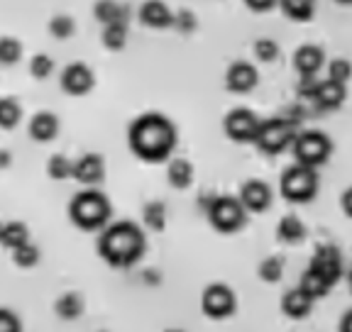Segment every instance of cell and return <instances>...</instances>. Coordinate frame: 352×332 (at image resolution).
<instances>
[{
	"label": "cell",
	"instance_id": "3",
	"mask_svg": "<svg viewBox=\"0 0 352 332\" xmlns=\"http://www.w3.org/2000/svg\"><path fill=\"white\" fill-rule=\"evenodd\" d=\"M110 213H113L110 211V200L96 189L81 191L69 203V217H72V222L78 230H86V233H96V230L108 227Z\"/></svg>",
	"mask_w": 352,
	"mask_h": 332
},
{
	"label": "cell",
	"instance_id": "19",
	"mask_svg": "<svg viewBox=\"0 0 352 332\" xmlns=\"http://www.w3.org/2000/svg\"><path fill=\"white\" fill-rule=\"evenodd\" d=\"M59 134V120L52 112H37L30 120V137L34 142H52Z\"/></svg>",
	"mask_w": 352,
	"mask_h": 332
},
{
	"label": "cell",
	"instance_id": "27",
	"mask_svg": "<svg viewBox=\"0 0 352 332\" xmlns=\"http://www.w3.org/2000/svg\"><path fill=\"white\" fill-rule=\"evenodd\" d=\"M142 222L149 227V230H154V233H162L166 227V208L164 203H160V200H154V203H147L142 208Z\"/></svg>",
	"mask_w": 352,
	"mask_h": 332
},
{
	"label": "cell",
	"instance_id": "17",
	"mask_svg": "<svg viewBox=\"0 0 352 332\" xmlns=\"http://www.w3.org/2000/svg\"><path fill=\"white\" fill-rule=\"evenodd\" d=\"M345 98H347L345 86L325 78V81L318 83V88H316V95L311 103H314L318 110H338V108L345 103Z\"/></svg>",
	"mask_w": 352,
	"mask_h": 332
},
{
	"label": "cell",
	"instance_id": "26",
	"mask_svg": "<svg viewBox=\"0 0 352 332\" xmlns=\"http://www.w3.org/2000/svg\"><path fill=\"white\" fill-rule=\"evenodd\" d=\"M56 316L61 318V320H76L78 316L83 313V300L78 294H64L61 298H56Z\"/></svg>",
	"mask_w": 352,
	"mask_h": 332
},
{
	"label": "cell",
	"instance_id": "12",
	"mask_svg": "<svg viewBox=\"0 0 352 332\" xmlns=\"http://www.w3.org/2000/svg\"><path fill=\"white\" fill-rule=\"evenodd\" d=\"M61 91L69 95H86L94 88V71L86 67V64H69V67L61 71Z\"/></svg>",
	"mask_w": 352,
	"mask_h": 332
},
{
	"label": "cell",
	"instance_id": "31",
	"mask_svg": "<svg viewBox=\"0 0 352 332\" xmlns=\"http://www.w3.org/2000/svg\"><path fill=\"white\" fill-rule=\"evenodd\" d=\"M257 276L262 278L264 283H279L281 276H284V264H281L279 257H267V259H262V264L257 266Z\"/></svg>",
	"mask_w": 352,
	"mask_h": 332
},
{
	"label": "cell",
	"instance_id": "44",
	"mask_svg": "<svg viewBox=\"0 0 352 332\" xmlns=\"http://www.w3.org/2000/svg\"><path fill=\"white\" fill-rule=\"evenodd\" d=\"M12 164V154L8 150H0V169H8Z\"/></svg>",
	"mask_w": 352,
	"mask_h": 332
},
{
	"label": "cell",
	"instance_id": "32",
	"mask_svg": "<svg viewBox=\"0 0 352 332\" xmlns=\"http://www.w3.org/2000/svg\"><path fill=\"white\" fill-rule=\"evenodd\" d=\"M10 254H12V261H15L20 269H32V266L39 261V249L34 247L32 242L20 244V247L12 249Z\"/></svg>",
	"mask_w": 352,
	"mask_h": 332
},
{
	"label": "cell",
	"instance_id": "5",
	"mask_svg": "<svg viewBox=\"0 0 352 332\" xmlns=\"http://www.w3.org/2000/svg\"><path fill=\"white\" fill-rule=\"evenodd\" d=\"M279 193L289 203H308L318 193V174L311 166L294 164L279 178Z\"/></svg>",
	"mask_w": 352,
	"mask_h": 332
},
{
	"label": "cell",
	"instance_id": "1",
	"mask_svg": "<svg viewBox=\"0 0 352 332\" xmlns=\"http://www.w3.org/2000/svg\"><path fill=\"white\" fill-rule=\"evenodd\" d=\"M176 142H179V132L174 122L162 112H144L138 120H132L127 130L130 152L147 164H160L169 159Z\"/></svg>",
	"mask_w": 352,
	"mask_h": 332
},
{
	"label": "cell",
	"instance_id": "40",
	"mask_svg": "<svg viewBox=\"0 0 352 332\" xmlns=\"http://www.w3.org/2000/svg\"><path fill=\"white\" fill-rule=\"evenodd\" d=\"M0 332H22L20 320L12 310L8 308H0Z\"/></svg>",
	"mask_w": 352,
	"mask_h": 332
},
{
	"label": "cell",
	"instance_id": "39",
	"mask_svg": "<svg viewBox=\"0 0 352 332\" xmlns=\"http://www.w3.org/2000/svg\"><path fill=\"white\" fill-rule=\"evenodd\" d=\"M318 78L316 76H298V86H296V93L301 100H314L316 88H318Z\"/></svg>",
	"mask_w": 352,
	"mask_h": 332
},
{
	"label": "cell",
	"instance_id": "6",
	"mask_svg": "<svg viewBox=\"0 0 352 332\" xmlns=\"http://www.w3.org/2000/svg\"><path fill=\"white\" fill-rule=\"evenodd\" d=\"M206 213H208V222L213 225V230L220 235L240 233L248 222V211L235 195H215V200Z\"/></svg>",
	"mask_w": 352,
	"mask_h": 332
},
{
	"label": "cell",
	"instance_id": "2",
	"mask_svg": "<svg viewBox=\"0 0 352 332\" xmlns=\"http://www.w3.org/2000/svg\"><path fill=\"white\" fill-rule=\"evenodd\" d=\"M98 254L113 269H127L138 264L144 254V233L130 220L113 222L100 233Z\"/></svg>",
	"mask_w": 352,
	"mask_h": 332
},
{
	"label": "cell",
	"instance_id": "43",
	"mask_svg": "<svg viewBox=\"0 0 352 332\" xmlns=\"http://www.w3.org/2000/svg\"><path fill=\"white\" fill-rule=\"evenodd\" d=\"M340 332H352V310L342 316V320H340Z\"/></svg>",
	"mask_w": 352,
	"mask_h": 332
},
{
	"label": "cell",
	"instance_id": "45",
	"mask_svg": "<svg viewBox=\"0 0 352 332\" xmlns=\"http://www.w3.org/2000/svg\"><path fill=\"white\" fill-rule=\"evenodd\" d=\"M347 286H350V291H352V269L347 272Z\"/></svg>",
	"mask_w": 352,
	"mask_h": 332
},
{
	"label": "cell",
	"instance_id": "48",
	"mask_svg": "<svg viewBox=\"0 0 352 332\" xmlns=\"http://www.w3.org/2000/svg\"><path fill=\"white\" fill-rule=\"evenodd\" d=\"M0 227H3V225H0Z\"/></svg>",
	"mask_w": 352,
	"mask_h": 332
},
{
	"label": "cell",
	"instance_id": "15",
	"mask_svg": "<svg viewBox=\"0 0 352 332\" xmlns=\"http://www.w3.org/2000/svg\"><path fill=\"white\" fill-rule=\"evenodd\" d=\"M140 23L149 29H166L174 23V12L164 0H144L140 5Z\"/></svg>",
	"mask_w": 352,
	"mask_h": 332
},
{
	"label": "cell",
	"instance_id": "42",
	"mask_svg": "<svg viewBox=\"0 0 352 332\" xmlns=\"http://www.w3.org/2000/svg\"><path fill=\"white\" fill-rule=\"evenodd\" d=\"M340 205H342V213H345L347 217L352 220V186L350 189L342 193V198H340Z\"/></svg>",
	"mask_w": 352,
	"mask_h": 332
},
{
	"label": "cell",
	"instance_id": "36",
	"mask_svg": "<svg viewBox=\"0 0 352 332\" xmlns=\"http://www.w3.org/2000/svg\"><path fill=\"white\" fill-rule=\"evenodd\" d=\"M328 78L336 83H342L347 86V81L352 78V61L347 59H333L328 64Z\"/></svg>",
	"mask_w": 352,
	"mask_h": 332
},
{
	"label": "cell",
	"instance_id": "35",
	"mask_svg": "<svg viewBox=\"0 0 352 332\" xmlns=\"http://www.w3.org/2000/svg\"><path fill=\"white\" fill-rule=\"evenodd\" d=\"M74 29H76V23L69 15H54L50 20V32L56 39H69L74 34Z\"/></svg>",
	"mask_w": 352,
	"mask_h": 332
},
{
	"label": "cell",
	"instance_id": "30",
	"mask_svg": "<svg viewBox=\"0 0 352 332\" xmlns=\"http://www.w3.org/2000/svg\"><path fill=\"white\" fill-rule=\"evenodd\" d=\"M20 117H22V108L15 98H0V128L12 130L20 122Z\"/></svg>",
	"mask_w": 352,
	"mask_h": 332
},
{
	"label": "cell",
	"instance_id": "34",
	"mask_svg": "<svg viewBox=\"0 0 352 332\" xmlns=\"http://www.w3.org/2000/svg\"><path fill=\"white\" fill-rule=\"evenodd\" d=\"M252 49H254V56H257L262 64H272V61H276V56H279V45L270 37L257 39Z\"/></svg>",
	"mask_w": 352,
	"mask_h": 332
},
{
	"label": "cell",
	"instance_id": "9",
	"mask_svg": "<svg viewBox=\"0 0 352 332\" xmlns=\"http://www.w3.org/2000/svg\"><path fill=\"white\" fill-rule=\"evenodd\" d=\"M259 117L254 115L252 110L248 108H235L226 115L223 120V130H226L228 139L237 144H254V137H257V130H259Z\"/></svg>",
	"mask_w": 352,
	"mask_h": 332
},
{
	"label": "cell",
	"instance_id": "38",
	"mask_svg": "<svg viewBox=\"0 0 352 332\" xmlns=\"http://www.w3.org/2000/svg\"><path fill=\"white\" fill-rule=\"evenodd\" d=\"M30 71H32L34 78H47L52 71H54V61H52V56H47V54H37V56H32V61H30Z\"/></svg>",
	"mask_w": 352,
	"mask_h": 332
},
{
	"label": "cell",
	"instance_id": "13",
	"mask_svg": "<svg viewBox=\"0 0 352 332\" xmlns=\"http://www.w3.org/2000/svg\"><path fill=\"white\" fill-rule=\"evenodd\" d=\"M259 83L257 69L250 61H235L226 71V88L230 93H250Z\"/></svg>",
	"mask_w": 352,
	"mask_h": 332
},
{
	"label": "cell",
	"instance_id": "47",
	"mask_svg": "<svg viewBox=\"0 0 352 332\" xmlns=\"http://www.w3.org/2000/svg\"><path fill=\"white\" fill-rule=\"evenodd\" d=\"M164 332H182V330H164Z\"/></svg>",
	"mask_w": 352,
	"mask_h": 332
},
{
	"label": "cell",
	"instance_id": "11",
	"mask_svg": "<svg viewBox=\"0 0 352 332\" xmlns=\"http://www.w3.org/2000/svg\"><path fill=\"white\" fill-rule=\"evenodd\" d=\"M237 198L245 205V211L259 215V213H264L272 205V189L270 183L259 181V178H250V181L242 183Z\"/></svg>",
	"mask_w": 352,
	"mask_h": 332
},
{
	"label": "cell",
	"instance_id": "33",
	"mask_svg": "<svg viewBox=\"0 0 352 332\" xmlns=\"http://www.w3.org/2000/svg\"><path fill=\"white\" fill-rule=\"evenodd\" d=\"M22 56V45L15 37H0V64L3 67H12Z\"/></svg>",
	"mask_w": 352,
	"mask_h": 332
},
{
	"label": "cell",
	"instance_id": "14",
	"mask_svg": "<svg viewBox=\"0 0 352 332\" xmlns=\"http://www.w3.org/2000/svg\"><path fill=\"white\" fill-rule=\"evenodd\" d=\"M74 178L83 186H96L105 178V161L100 154H94V152H88L83 154L81 159H76L74 164Z\"/></svg>",
	"mask_w": 352,
	"mask_h": 332
},
{
	"label": "cell",
	"instance_id": "29",
	"mask_svg": "<svg viewBox=\"0 0 352 332\" xmlns=\"http://www.w3.org/2000/svg\"><path fill=\"white\" fill-rule=\"evenodd\" d=\"M103 45L108 47L110 51H120L122 47L127 45V23H113L105 25L103 29Z\"/></svg>",
	"mask_w": 352,
	"mask_h": 332
},
{
	"label": "cell",
	"instance_id": "46",
	"mask_svg": "<svg viewBox=\"0 0 352 332\" xmlns=\"http://www.w3.org/2000/svg\"><path fill=\"white\" fill-rule=\"evenodd\" d=\"M338 3H345V5H350V3H352V0H338Z\"/></svg>",
	"mask_w": 352,
	"mask_h": 332
},
{
	"label": "cell",
	"instance_id": "37",
	"mask_svg": "<svg viewBox=\"0 0 352 332\" xmlns=\"http://www.w3.org/2000/svg\"><path fill=\"white\" fill-rule=\"evenodd\" d=\"M171 27L179 29L182 34H191L193 29L198 27V17L193 15L188 8H182V10L174 12V23H171Z\"/></svg>",
	"mask_w": 352,
	"mask_h": 332
},
{
	"label": "cell",
	"instance_id": "20",
	"mask_svg": "<svg viewBox=\"0 0 352 332\" xmlns=\"http://www.w3.org/2000/svg\"><path fill=\"white\" fill-rule=\"evenodd\" d=\"M276 237L284 244H301L306 239V225L301 222V217L284 215L276 225Z\"/></svg>",
	"mask_w": 352,
	"mask_h": 332
},
{
	"label": "cell",
	"instance_id": "25",
	"mask_svg": "<svg viewBox=\"0 0 352 332\" xmlns=\"http://www.w3.org/2000/svg\"><path fill=\"white\" fill-rule=\"evenodd\" d=\"M25 242H30V233L28 227H25V222H6V225L0 227V244L6 249L12 252V249Z\"/></svg>",
	"mask_w": 352,
	"mask_h": 332
},
{
	"label": "cell",
	"instance_id": "22",
	"mask_svg": "<svg viewBox=\"0 0 352 332\" xmlns=\"http://www.w3.org/2000/svg\"><path fill=\"white\" fill-rule=\"evenodd\" d=\"M166 181L174 186V189L184 191L193 183V166L186 159H171L166 166Z\"/></svg>",
	"mask_w": 352,
	"mask_h": 332
},
{
	"label": "cell",
	"instance_id": "7",
	"mask_svg": "<svg viewBox=\"0 0 352 332\" xmlns=\"http://www.w3.org/2000/svg\"><path fill=\"white\" fill-rule=\"evenodd\" d=\"M294 159L296 164L311 166V169H318L333 154V142H330L328 134L318 132V130H306V132H298L296 139L292 144Z\"/></svg>",
	"mask_w": 352,
	"mask_h": 332
},
{
	"label": "cell",
	"instance_id": "4",
	"mask_svg": "<svg viewBox=\"0 0 352 332\" xmlns=\"http://www.w3.org/2000/svg\"><path fill=\"white\" fill-rule=\"evenodd\" d=\"M298 134V125L294 120H289L286 115H276L270 120L259 122L257 137H254V147H257L262 154L276 156L281 152L292 150L294 139Z\"/></svg>",
	"mask_w": 352,
	"mask_h": 332
},
{
	"label": "cell",
	"instance_id": "23",
	"mask_svg": "<svg viewBox=\"0 0 352 332\" xmlns=\"http://www.w3.org/2000/svg\"><path fill=\"white\" fill-rule=\"evenodd\" d=\"M276 5L294 23H308L316 12V0H279Z\"/></svg>",
	"mask_w": 352,
	"mask_h": 332
},
{
	"label": "cell",
	"instance_id": "16",
	"mask_svg": "<svg viewBox=\"0 0 352 332\" xmlns=\"http://www.w3.org/2000/svg\"><path fill=\"white\" fill-rule=\"evenodd\" d=\"M316 300L303 291L301 286L292 288V291H286L284 298H281V313L286 318H292V320H303V318L311 316V310H314Z\"/></svg>",
	"mask_w": 352,
	"mask_h": 332
},
{
	"label": "cell",
	"instance_id": "24",
	"mask_svg": "<svg viewBox=\"0 0 352 332\" xmlns=\"http://www.w3.org/2000/svg\"><path fill=\"white\" fill-rule=\"evenodd\" d=\"M298 286L306 291L308 296L314 300H318V298H323V296H328L330 294V288H333V283L330 281H325L323 276H320L318 272H314L311 266H308L306 272H303V276H301V281H298Z\"/></svg>",
	"mask_w": 352,
	"mask_h": 332
},
{
	"label": "cell",
	"instance_id": "18",
	"mask_svg": "<svg viewBox=\"0 0 352 332\" xmlns=\"http://www.w3.org/2000/svg\"><path fill=\"white\" fill-rule=\"evenodd\" d=\"M323 64L325 54L316 45H301L294 51V69H296L298 76H316L323 69Z\"/></svg>",
	"mask_w": 352,
	"mask_h": 332
},
{
	"label": "cell",
	"instance_id": "41",
	"mask_svg": "<svg viewBox=\"0 0 352 332\" xmlns=\"http://www.w3.org/2000/svg\"><path fill=\"white\" fill-rule=\"evenodd\" d=\"M279 0H245V5L250 8V10H254V12H267V10H272V8L276 5Z\"/></svg>",
	"mask_w": 352,
	"mask_h": 332
},
{
	"label": "cell",
	"instance_id": "28",
	"mask_svg": "<svg viewBox=\"0 0 352 332\" xmlns=\"http://www.w3.org/2000/svg\"><path fill=\"white\" fill-rule=\"evenodd\" d=\"M74 164H76V161H72L69 156L52 154L50 161H47V174H50V178H54V181H66V178H74Z\"/></svg>",
	"mask_w": 352,
	"mask_h": 332
},
{
	"label": "cell",
	"instance_id": "10",
	"mask_svg": "<svg viewBox=\"0 0 352 332\" xmlns=\"http://www.w3.org/2000/svg\"><path fill=\"white\" fill-rule=\"evenodd\" d=\"M308 266H311L314 272H318L325 281H330L333 286H336V283L340 281V276H342V254H340V249L333 247V244H318Z\"/></svg>",
	"mask_w": 352,
	"mask_h": 332
},
{
	"label": "cell",
	"instance_id": "8",
	"mask_svg": "<svg viewBox=\"0 0 352 332\" xmlns=\"http://www.w3.org/2000/svg\"><path fill=\"white\" fill-rule=\"evenodd\" d=\"M201 310L210 320H228L230 316H235L237 310L235 291L226 283H210L201 294Z\"/></svg>",
	"mask_w": 352,
	"mask_h": 332
},
{
	"label": "cell",
	"instance_id": "21",
	"mask_svg": "<svg viewBox=\"0 0 352 332\" xmlns=\"http://www.w3.org/2000/svg\"><path fill=\"white\" fill-rule=\"evenodd\" d=\"M94 15L98 23H103V27L113 23H127V8L118 0H98L94 5Z\"/></svg>",
	"mask_w": 352,
	"mask_h": 332
}]
</instances>
